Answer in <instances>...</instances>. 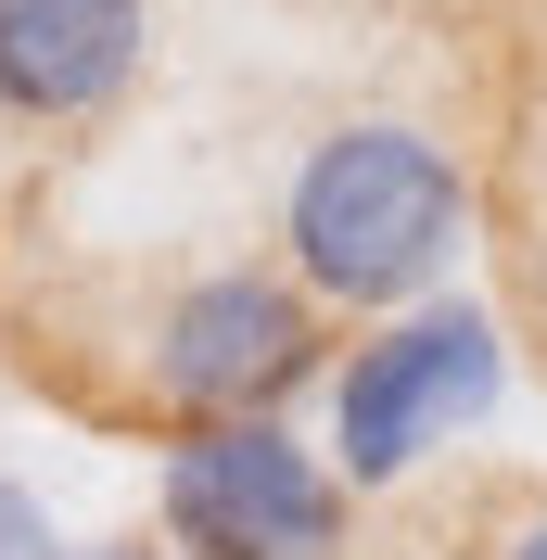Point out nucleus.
<instances>
[{
  "mask_svg": "<svg viewBox=\"0 0 547 560\" xmlns=\"http://www.w3.org/2000/svg\"><path fill=\"white\" fill-rule=\"evenodd\" d=\"M153 13L140 0H0V115L26 128H77L140 77Z\"/></svg>",
  "mask_w": 547,
  "mask_h": 560,
  "instance_id": "5",
  "label": "nucleus"
},
{
  "mask_svg": "<svg viewBox=\"0 0 547 560\" xmlns=\"http://www.w3.org/2000/svg\"><path fill=\"white\" fill-rule=\"evenodd\" d=\"M166 548L178 560H331L344 471L293 420H205L166 446Z\"/></svg>",
  "mask_w": 547,
  "mask_h": 560,
  "instance_id": "2",
  "label": "nucleus"
},
{
  "mask_svg": "<svg viewBox=\"0 0 547 560\" xmlns=\"http://www.w3.org/2000/svg\"><path fill=\"white\" fill-rule=\"evenodd\" d=\"M306 370H318V306H306V280H268V268L191 280L153 331V395L191 433L205 420H280V395Z\"/></svg>",
  "mask_w": 547,
  "mask_h": 560,
  "instance_id": "4",
  "label": "nucleus"
},
{
  "mask_svg": "<svg viewBox=\"0 0 547 560\" xmlns=\"http://www.w3.org/2000/svg\"><path fill=\"white\" fill-rule=\"evenodd\" d=\"M0 560H65V548H51V523H38V497H26V485H0Z\"/></svg>",
  "mask_w": 547,
  "mask_h": 560,
  "instance_id": "6",
  "label": "nucleus"
},
{
  "mask_svg": "<svg viewBox=\"0 0 547 560\" xmlns=\"http://www.w3.org/2000/svg\"><path fill=\"white\" fill-rule=\"evenodd\" d=\"M458 230H472L458 166H445L420 128H395V115L331 128L306 166H293V205H280V243H293L306 306H408V293L445 280Z\"/></svg>",
  "mask_w": 547,
  "mask_h": 560,
  "instance_id": "1",
  "label": "nucleus"
},
{
  "mask_svg": "<svg viewBox=\"0 0 547 560\" xmlns=\"http://www.w3.org/2000/svg\"><path fill=\"white\" fill-rule=\"evenodd\" d=\"M65 560H178V548H140V535H103V548H65Z\"/></svg>",
  "mask_w": 547,
  "mask_h": 560,
  "instance_id": "7",
  "label": "nucleus"
},
{
  "mask_svg": "<svg viewBox=\"0 0 547 560\" xmlns=\"http://www.w3.org/2000/svg\"><path fill=\"white\" fill-rule=\"evenodd\" d=\"M535 318H547V255H535Z\"/></svg>",
  "mask_w": 547,
  "mask_h": 560,
  "instance_id": "9",
  "label": "nucleus"
},
{
  "mask_svg": "<svg viewBox=\"0 0 547 560\" xmlns=\"http://www.w3.org/2000/svg\"><path fill=\"white\" fill-rule=\"evenodd\" d=\"M510 560H547V523H522V535H510Z\"/></svg>",
  "mask_w": 547,
  "mask_h": 560,
  "instance_id": "8",
  "label": "nucleus"
},
{
  "mask_svg": "<svg viewBox=\"0 0 547 560\" xmlns=\"http://www.w3.org/2000/svg\"><path fill=\"white\" fill-rule=\"evenodd\" d=\"M484 408H497V318L484 306H408L382 345H357V370L331 395V471L344 485H395Z\"/></svg>",
  "mask_w": 547,
  "mask_h": 560,
  "instance_id": "3",
  "label": "nucleus"
}]
</instances>
